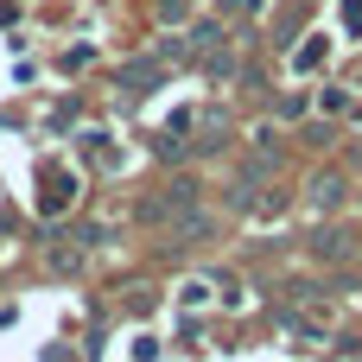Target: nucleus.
I'll list each match as a JSON object with an SVG mask.
<instances>
[{"instance_id":"f03ea898","label":"nucleus","mask_w":362,"mask_h":362,"mask_svg":"<svg viewBox=\"0 0 362 362\" xmlns=\"http://www.w3.org/2000/svg\"><path fill=\"white\" fill-rule=\"evenodd\" d=\"M312 248H318V255H325V261H344V235H318V242H312Z\"/></svg>"},{"instance_id":"f257e3e1","label":"nucleus","mask_w":362,"mask_h":362,"mask_svg":"<svg viewBox=\"0 0 362 362\" xmlns=\"http://www.w3.org/2000/svg\"><path fill=\"white\" fill-rule=\"evenodd\" d=\"M312 197H318V210H325V204H337V197H344V185H337V178H318V185H312Z\"/></svg>"}]
</instances>
